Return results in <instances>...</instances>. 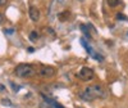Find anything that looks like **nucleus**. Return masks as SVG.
<instances>
[{"label":"nucleus","instance_id":"3","mask_svg":"<svg viewBox=\"0 0 128 108\" xmlns=\"http://www.w3.org/2000/svg\"><path fill=\"white\" fill-rule=\"evenodd\" d=\"M94 76H95L94 71H92L91 68H88V67H83V68L80 71V73H78V77H80L81 80H83V81H90V80L94 79Z\"/></svg>","mask_w":128,"mask_h":108},{"label":"nucleus","instance_id":"2","mask_svg":"<svg viewBox=\"0 0 128 108\" xmlns=\"http://www.w3.org/2000/svg\"><path fill=\"white\" fill-rule=\"evenodd\" d=\"M94 99L96 98H106L108 96V93H106V90L102 88L101 85H91V86H87L86 90Z\"/></svg>","mask_w":128,"mask_h":108},{"label":"nucleus","instance_id":"5","mask_svg":"<svg viewBox=\"0 0 128 108\" xmlns=\"http://www.w3.org/2000/svg\"><path fill=\"white\" fill-rule=\"evenodd\" d=\"M28 13H30V18L34 21V22H37V21L40 19V10L36 7H31Z\"/></svg>","mask_w":128,"mask_h":108},{"label":"nucleus","instance_id":"15","mask_svg":"<svg viewBox=\"0 0 128 108\" xmlns=\"http://www.w3.org/2000/svg\"><path fill=\"white\" fill-rule=\"evenodd\" d=\"M0 90H4V86L3 85H0Z\"/></svg>","mask_w":128,"mask_h":108},{"label":"nucleus","instance_id":"13","mask_svg":"<svg viewBox=\"0 0 128 108\" xmlns=\"http://www.w3.org/2000/svg\"><path fill=\"white\" fill-rule=\"evenodd\" d=\"M14 30H5V34H13Z\"/></svg>","mask_w":128,"mask_h":108},{"label":"nucleus","instance_id":"10","mask_svg":"<svg viewBox=\"0 0 128 108\" xmlns=\"http://www.w3.org/2000/svg\"><path fill=\"white\" fill-rule=\"evenodd\" d=\"M116 19H120V21H127V17L123 16V13H116Z\"/></svg>","mask_w":128,"mask_h":108},{"label":"nucleus","instance_id":"6","mask_svg":"<svg viewBox=\"0 0 128 108\" xmlns=\"http://www.w3.org/2000/svg\"><path fill=\"white\" fill-rule=\"evenodd\" d=\"M80 96H81L83 100H87V102H92V100H94V98H92V96H91L87 91H82V93L80 94Z\"/></svg>","mask_w":128,"mask_h":108},{"label":"nucleus","instance_id":"8","mask_svg":"<svg viewBox=\"0 0 128 108\" xmlns=\"http://www.w3.org/2000/svg\"><path fill=\"white\" fill-rule=\"evenodd\" d=\"M30 39H31V41H35V40H37V39H38V32H37V31H32V32H31V36H30Z\"/></svg>","mask_w":128,"mask_h":108},{"label":"nucleus","instance_id":"12","mask_svg":"<svg viewBox=\"0 0 128 108\" xmlns=\"http://www.w3.org/2000/svg\"><path fill=\"white\" fill-rule=\"evenodd\" d=\"M6 2H8V0H0V7H4L6 4Z\"/></svg>","mask_w":128,"mask_h":108},{"label":"nucleus","instance_id":"14","mask_svg":"<svg viewBox=\"0 0 128 108\" xmlns=\"http://www.w3.org/2000/svg\"><path fill=\"white\" fill-rule=\"evenodd\" d=\"M3 21H4V16H3L2 13H0V23H2V22H3Z\"/></svg>","mask_w":128,"mask_h":108},{"label":"nucleus","instance_id":"9","mask_svg":"<svg viewBox=\"0 0 128 108\" xmlns=\"http://www.w3.org/2000/svg\"><path fill=\"white\" fill-rule=\"evenodd\" d=\"M2 103H3L4 105H8V107H14V105H13V103L10 102L9 99H2Z\"/></svg>","mask_w":128,"mask_h":108},{"label":"nucleus","instance_id":"1","mask_svg":"<svg viewBox=\"0 0 128 108\" xmlns=\"http://www.w3.org/2000/svg\"><path fill=\"white\" fill-rule=\"evenodd\" d=\"M14 73L18 77H32L36 75V70L30 64H19L16 67Z\"/></svg>","mask_w":128,"mask_h":108},{"label":"nucleus","instance_id":"7","mask_svg":"<svg viewBox=\"0 0 128 108\" xmlns=\"http://www.w3.org/2000/svg\"><path fill=\"white\" fill-rule=\"evenodd\" d=\"M106 3H108L109 7L114 8V7H116V5L120 4V0H106Z\"/></svg>","mask_w":128,"mask_h":108},{"label":"nucleus","instance_id":"11","mask_svg":"<svg viewBox=\"0 0 128 108\" xmlns=\"http://www.w3.org/2000/svg\"><path fill=\"white\" fill-rule=\"evenodd\" d=\"M10 84H12L13 90H14V91H18V90H19V86H18V85H16V84H13V82H10Z\"/></svg>","mask_w":128,"mask_h":108},{"label":"nucleus","instance_id":"4","mask_svg":"<svg viewBox=\"0 0 128 108\" xmlns=\"http://www.w3.org/2000/svg\"><path fill=\"white\" fill-rule=\"evenodd\" d=\"M38 75L41 77H52L55 75V68H52L50 66H44L38 70Z\"/></svg>","mask_w":128,"mask_h":108}]
</instances>
